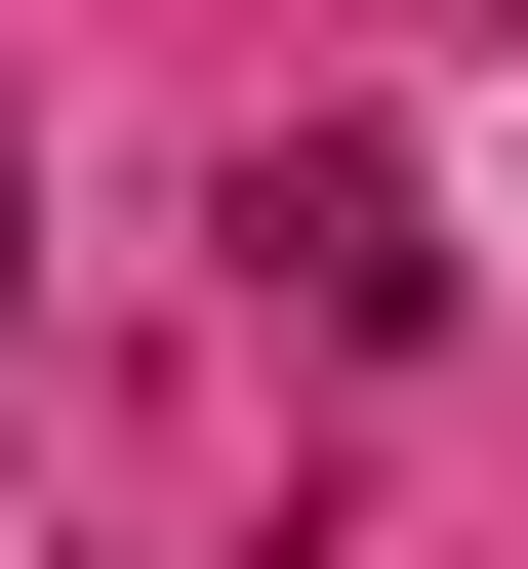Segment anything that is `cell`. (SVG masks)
I'll return each mask as SVG.
<instances>
[{
	"label": "cell",
	"instance_id": "obj_2",
	"mask_svg": "<svg viewBox=\"0 0 528 569\" xmlns=\"http://www.w3.org/2000/svg\"><path fill=\"white\" fill-rule=\"evenodd\" d=\"M0 284H41V122H0Z\"/></svg>",
	"mask_w": 528,
	"mask_h": 569
},
{
	"label": "cell",
	"instance_id": "obj_1",
	"mask_svg": "<svg viewBox=\"0 0 528 569\" xmlns=\"http://www.w3.org/2000/svg\"><path fill=\"white\" fill-rule=\"evenodd\" d=\"M203 244H245V326H326V367H407V326H447V163H407V122H245Z\"/></svg>",
	"mask_w": 528,
	"mask_h": 569
}]
</instances>
